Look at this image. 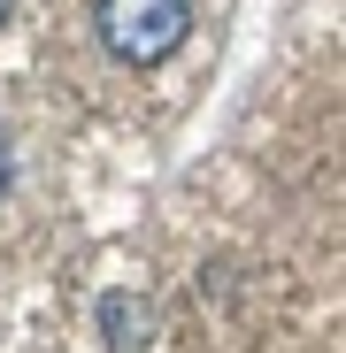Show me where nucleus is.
I'll use <instances>...</instances> for the list:
<instances>
[{"mask_svg": "<svg viewBox=\"0 0 346 353\" xmlns=\"http://www.w3.org/2000/svg\"><path fill=\"white\" fill-rule=\"evenodd\" d=\"M93 23H100V46L115 54V62L154 70V62H169V54L185 46V31H193V0H100Z\"/></svg>", "mask_w": 346, "mask_h": 353, "instance_id": "1", "label": "nucleus"}, {"mask_svg": "<svg viewBox=\"0 0 346 353\" xmlns=\"http://www.w3.org/2000/svg\"><path fill=\"white\" fill-rule=\"evenodd\" d=\"M8 185H16V161H8V146H0V200H8Z\"/></svg>", "mask_w": 346, "mask_h": 353, "instance_id": "3", "label": "nucleus"}, {"mask_svg": "<svg viewBox=\"0 0 346 353\" xmlns=\"http://www.w3.org/2000/svg\"><path fill=\"white\" fill-rule=\"evenodd\" d=\"M8 8H16V0H0V23H8Z\"/></svg>", "mask_w": 346, "mask_h": 353, "instance_id": "4", "label": "nucleus"}, {"mask_svg": "<svg viewBox=\"0 0 346 353\" xmlns=\"http://www.w3.org/2000/svg\"><path fill=\"white\" fill-rule=\"evenodd\" d=\"M100 330H108L115 353H139V345L154 338V307L131 300V292H108V300H100Z\"/></svg>", "mask_w": 346, "mask_h": 353, "instance_id": "2", "label": "nucleus"}]
</instances>
